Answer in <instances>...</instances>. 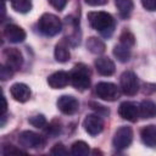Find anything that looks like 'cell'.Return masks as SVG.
<instances>
[{"label": "cell", "instance_id": "obj_1", "mask_svg": "<svg viewBox=\"0 0 156 156\" xmlns=\"http://www.w3.org/2000/svg\"><path fill=\"white\" fill-rule=\"evenodd\" d=\"M89 24L95 30L102 33L105 37H110L113 28H115V20L113 17L105 11H91L87 15Z\"/></svg>", "mask_w": 156, "mask_h": 156}, {"label": "cell", "instance_id": "obj_2", "mask_svg": "<svg viewBox=\"0 0 156 156\" xmlns=\"http://www.w3.org/2000/svg\"><path fill=\"white\" fill-rule=\"evenodd\" d=\"M71 84L79 91H83L90 87V69L84 63H78L69 73Z\"/></svg>", "mask_w": 156, "mask_h": 156}, {"label": "cell", "instance_id": "obj_3", "mask_svg": "<svg viewBox=\"0 0 156 156\" xmlns=\"http://www.w3.org/2000/svg\"><path fill=\"white\" fill-rule=\"evenodd\" d=\"M38 26H39L40 32L48 37H54V35L58 34L62 29L61 21L58 20L57 16H55L52 13L41 15V17L38 21Z\"/></svg>", "mask_w": 156, "mask_h": 156}, {"label": "cell", "instance_id": "obj_4", "mask_svg": "<svg viewBox=\"0 0 156 156\" xmlns=\"http://www.w3.org/2000/svg\"><path fill=\"white\" fill-rule=\"evenodd\" d=\"M95 94L105 101H115L119 98V90L116 84L110 82H100L95 85Z\"/></svg>", "mask_w": 156, "mask_h": 156}, {"label": "cell", "instance_id": "obj_5", "mask_svg": "<svg viewBox=\"0 0 156 156\" xmlns=\"http://www.w3.org/2000/svg\"><path fill=\"white\" fill-rule=\"evenodd\" d=\"M121 89L122 91L128 95V96H133L138 93L139 90V80H138V77L134 72L132 71H126L122 73L121 76Z\"/></svg>", "mask_w": 156, "mask_h": 156}, {"label": "cell", "instance_id": "obj_6", "mask_svg": "<svg viewBox=\"0 0 156 156\" xmlns=\"http://www.w3.org/2000/svg\"><path fill=\"white\" fill-rule=\"evenodd\" d=\"M132 140H133V129L128 126H122L116 130L112 143L117 150H123L130 145Z\"/></svg>", "mask_w": 156, "mask_h": 156}, {"label": "cell", "instance_id": "obj_7", "mask_svg": "<svg viewBox=\"0 0 156 156\" xmlns=\"http://www.w3.org/2000/svg\"><path fill=\"white\" fill-rule=\"evenodd\" d=\"M18 143L26 149H37L43 145V138L35 132L24 130L18 135Z\"/></svg>", "mask_w": 156, "mask_h": 156}, {"label": "cell", "instance_id": "obj_8", "mask_svg": "<svg viewBox=\"0 0 156 156\" xmlns=\"http://www.w3.org/2000/svg\"><path fill=\"white\" fill-rule=\"evenodd\" d=\"M83 127L85 132L90 135H98L104 129V121L100 115H87L83 121Z\"/></svg>", "mask_w": 156, "mask_h": 156}, {"label": "cell", "instance_id": "obj_9", "mask_svg": "<svg viewBox=\"0 0 156 156\" xmlns=\"http://www.w3.org/2000/svg\"><path fill=\"white\" fill-rule=\"evenodd\" d=\"M57 108L65 113V115H73L77 112L78 107H79V102L76 98L71 96V95H62L58 98L57 102Z\"/></svg>", "mask_w": 156, "mask_h": 156}, {"label": "cell", "instance_id": "obj_10", "mask_svg": "<svg viewBox=\"0 0 156 156\" xmlns=\"http://www.w3.org/2000/svg\"><path fill=\"white\" fill-rule=\"evenodd\" d=\"M118 115L129 122H135L139 116V106L132 101H124L118 107Z\"/></svg>", "mask_w": 156, "mask_h": 156}, {"label": "cell", "instance_id": "obj_11", "mask_svg": "<svg viewBox=\"0 0 156 156\" xmlns=\"http://www.w3.org/2000/svg\"><path fill=\"white\" fill-rule=\"evenodd\" d=\"M4 57L6 60V65L12 69H20L23 63V56L21 51L16 48H9L4 50Z\"/></svg>", "mask_w": 156, "mask_h": 156}, {"label": "cell", "instance_id": "obj_12", "mask_svg": "<svg viewBox=\"0 0 156 156\" xmlns=\"http://www.w3.org/2000/svg\"><path fill=\"white\" fill-rule=\"evenodd\" d=\"M4 37H5L10 43L17 44V43H22V41L26 39V32H24L20 26H16V24H7V26H5V28H4Z\"/></svg>", "mask_w": 156, "mask_h": 156}, {"label": "cell", "instance_id": "obj_13", "mask_svg": "<svg viewBox=\"0 0 156 156\" xmlns=\"http://www.w3.org/2000/svg\"><path fill=\"white\" fill-rule=\"evenodd\" d=\"M11 96L18 102H26L30 98V89L24 83H15L10 88Z\"/></svg>", "mask_w": 156, "mask_h": 156}, {"label": "cell", "instance_id": "obj_14", "mask_svg": "<svg viewBox=\"0 0 156 156\" xmlns=\"http://www.w3.org/2000/svg\"><path fill=\"white\" fill-rule=\"evenodd\" d=\"M69 74L65 71L54 72L48 77V84L52 89H62L69 83Z\"/></svg>", "mask_w": 156, "mask_h": 156}, {"label": "cell", "instance_id": "obj_15", "mask_svg": "<svg viewBox=\"0 0 156 156\" xmlns=\"http://www.w3.org/2000/svg\"><path fill=\"white\" fill-rule=\"evenodd\" d=\"M95 68L101 76H111L115 73V63L108 57H99L95 60Z\"/></svg>", "mask_w": 156, "mask_h": 156}, {"label": "cell", "instance_id": "obj_16", "mask_svg": "<svg viewBox=\"0 0 156 156\" xmlns=\"http://www.w3.org/2000/svg\"><path fill=\"white\" fill-rule=\"evenodd\" d=\"M140 136L146 146L156 149V126L154 124L145 126L140 132Z\"/></svg>", "mask_w": 156, "mask_h": 156}, {"label": "cell", "instance_id": "obj_17", "mask_svg": "<svg viewBox=\"0 0 156 156\" xmlns=\"http://www.w3.org/2000/svg\"><path fill=\"white\" fill-rule=\"evenodd\" d=\"M139 116L144 119L156 117V104L151 100H143L139 105Z\"/></svg>", "mask_w": 156, "mask_h": 156}, {"label": "cell", "instance_id": "obj_18", "mask_svg": "<svg viewBox=\"0 0 156 156\" xmlns=\"http://www.w3.org/2000/svg\"><path fill=\"white\" fill-rule=\"evenodd\" d=\"M87 48H88V50L90 52L96 54V55H100V54H102L105 51V43L100 38L90 37L87 40Z\"/></svg>", "mask_w": 156, "mask_h": 156}, {"label": "cell", "instance_id": "obj_19", "mask_svg": "<svg viewBox=\"0 0 156 156\" xmlns=\"http://www.w3.org/2000/svg\"><path fill=\"white\" fill-rule=\"evenodd\" d=\"M117 10L119 12V16L122 18H128L133 11V1L132 0H115Z\"/></svg>", "mask_w": 156, "mask_h": 156}, {"label": "cell", "instance_id": "obj_20", "mask_svg": "<svg viewBox=\"0 0 156 156\" xmlns=\"http://www.w3.org/2000/svg\"><path fill=\"white\" fill-rule=\"evenodd\" d=\"M113 55L117 57L119 62H127L130 58V48L123 44H118L113 48Z\"/></svg>", "mask_w": 156, "mask_h": 156}, {"label": "cell", "instance_id": "obj_21", "mask_svg": "<svg viewBox=\"0 0 156 156\" xmlns=\"http://www.w3.org/2000/svg\"><path fill=\"white\" fill-rule=\"evenodd\" d=\"M55 58L56 61L58 62H67L69 60V51H68V48L66 46V44L62 41V43H58L56 46H55Z\"/></svg>", "mask_w": 156, "mask_h": 156}, {"label": "cell", "instance_id": "obj_22", "mask_svg": "<svg viewBox=\"0 0 156 156\" xmlns=\"http://www.w3.org/2000/svg\"><path fill=\"white\" fill-rule=\"evenodd\" d=\"M71 154L74 156H87L89 154V145L83 140L74 141L71 146Z\"/></svg>", "mask_w": 156, "mask_h": 156}, {"label": "cell", "instance_id": "obj_23", "mask_svg": "<svg viewBox=\"0 0 156 156\" xmlns=\"http://www.w3.org/2000/svg\"><path fill=\"white\" fill-rule=\"evenodd\" d=\"M11 6L16 12L27 13L32 10V1L30 0H11Z\"/></svg>", "mask_w": 156, "mask_h": 156}, {"label": "cell", "instance_id": "obj_24", "mask_svg": "<svg viewBox=\"0 0 156 156\" xmlns=\"http://www.w3.org/2000/svg\"><path fill=\"white\" fill-rule=\"evenodd\" d=\"M119 40H121V44L130 48L135 44V38L133 35V33H130L129 30H123L122 34L119 35Z\"/></svg>", "mask_w": 156, "mask_h": 156}, {"label": "cell", "instance_id": "obj_25", "mask_svg": "<svg viewBox=\"0 0 156 156\" xmlns=\"http://www.w3.org/2000/svg\"><path fill=\"white\" fill-rule=\"evenodd\" d=\"M28 122L33 126V127H35V128H44L45 126H46V118L43 116V115H37V116H33V117H30L29 119H28Z\"/></svg>", "mask_w": 156, "mask_h": 156}, {"label": "cell", "instance_id": "obj_26", "mask_svg": "<svg viewBox=\"0 0 156 156\" xmlns=\"http://www.w3.org/2000/svg\"><path fill=\"white\" fill-rule=\"evenodd\" d=\"M50 152H51L52 155H56V156H65V155H67V150H66V147L63 146L62 143L55 144V145L52 146V149L50 150Z\"/></svg>", "mask_w": 156, "mask_h": 156}, {"label": "cell", "instance_id": "obj_27", "mask_svg": "<svg viewBox=\"0 0 156 156\" xmlns=\"http://www.w3.org/2000/svg\"><path fill=\"white\" fill-rule=\"evenodd\" d=\"M13 69L11 68V67H9L7 65H2L1 66V68H0V78L2 79V80H7L9 78H11L12 77V72Z\"/></svg>", "mask_w": 156, "mask_h": 156}, {"label": "cell", "instance_id": "obj_28", "mask_svg": "<svg viewBox=\"0 0 156 156\" xmlns=\"http://www.w3.org/2000/svg\"><path fill=\"white\" fill-rule=\"evenodd\" d=\"M141 5L147 11H156V0H141Z\"/></svg>", "mask_w": 156, "mask_h": 156}, {"label": "cell", "instance_id": "obj_29", "mask_svg": "<svg viewBox=\"0 0 156 156\" xmlns=\"http://www.w3.org/2000/svg\"><path fill=\"white\" fill-rule=\"evenodd\" d=\"M49 2H50V5H51L54 9L61 11V10H63V7L66 6L67 0H49Z\"/></svg>", "mask_w": 156, "mask_h": 156}, {"label": "cell", "instance_id": "obj_30", "mask_svg": "<svg viewBox=\"0 0 156 156\" xmlns=\"http://www.w3.org/2000/svg\"><path fill=\"white\" fill-rule=\"evenodd\" d=\"M2 152H4L5 155H10V154H24L23 151H21V150H18V149H16L13 145H7V146H5Z\"/></svg>", "mask_w": 156, "mask_h": 156}, {"label": "cell", "instance_id": "obj_31", "mask_svg": "<svg viewBox=\"0 0 156 156\" xmlns=\"http://www.w3.org/2000/svg\"><path fill=\"white\" fill-rule=\"evenodd\" d=\"M48 133H50V134H52V135H56L57 133H60V126H58V124H55V122H52V123L49 126Z\"/></svg>", "mask_w": 156, "mask_h": 156}, {"label": "cell", "instance_id": "obj_32", "mask_svg": "<svg viewBox=\"0 0 156 156\" xmlns=\"http://www.w3.org/2000/svg\"><path fill=\"white\" fill-rule=\"evenodd\" d=\"M85 2L90 6H101L107 2V0H85Z\"/></svg>", "mask_w": 156, "mask_h": 156}, {"label": "cell", "instance_id": "obj_33", "mask_svg": "<svg viewBox=\"0 0 156 156\" xmlns=\"http://www.w3.org/2000/svg\"><path fill=\"white\" fill-rule=\"evenodd\" d=\"M90 106H93V108H94L96 112H100V111H102L105 115H108V110L104 108V106H101V105H98V104H94V102H91V104H90Z\"/></svg>", "mask_w": 156, "mask_h": 156}, {"label": "cell", "instance_id": "obj_34", "mask_svg": "<svg viewBox=\"0 0 156 156\" xmlns=\"http://www.w3.org/2000/svg\"><path fill=\"white\" fill-rule=\"evenodd\" d=\"M2 115H5V112H6V110H7V102H6V99H5V96H2Z\"/></svg>", "mask_w": 156, "mask_h": 156}, {"label": "cell", "instance_id": "obj_35", "mask_svg": "<svg viewBox=\"0 0 156 156\" xmlns=\"http://www.w3.org/2000/svg\"><path fill=\"white\" fill-rule=\"evenodd\" d=\"M4 1H5V0H4Z\"/></svg>", "mask_w": 156, "mask_h": 156}]
</instances>
